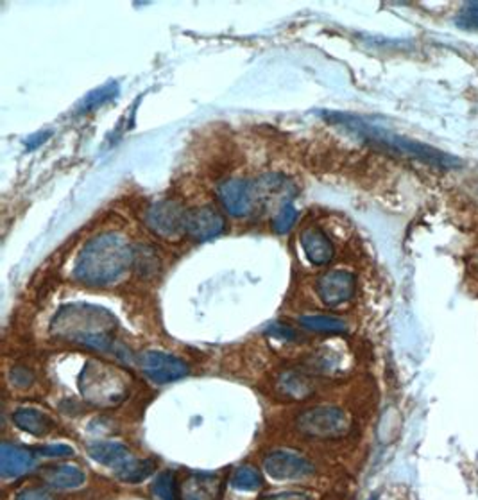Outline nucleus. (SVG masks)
Masks as SVG:
<instances>
[{
  "label": "nucleus",
  "mask_w": 478,
  "mask_h": 500,
  "mask_svg": "<svg viewBox=\"0 0 478 500\" xmlns=\"http://www.w3.org/2000/svg\"><path fill=\"white\" fill-rule=\"evenodd\" d=\"M262 500H312L309 495L305 493H298V491H287V493H278V495H271L266 496Z\"/></svg>",
  "instance_id": "31"
},
{
  "label": "nucleus",
  "mask_w": 478,
  "mask_h": 500,
  "mask_svg": "<svg viewBox=\"0 0 478 500\" xmlns=\"http://www.w3.org/2000/svg\"><path fill=\"white\" fill-rule=\"evenodd\" d=\"M38 455L44 457H69L74 455V448L69 445H45L35 450Z\"/></svg>",
  "instance_id": "26"
},
{
  "label": "nucleus",
  "mask_w": 478,
  "mask_h": 500,
  "mask_svg": "<svg viewBox=\"0 0 478 500\" xmlns=\"http://www.w3.org/2000/svg\"><path fill=\"white\" fill-rule=\"evenodd\" d=\"M44 479L49 486L58 489L79 488L85 482V471L74 464H58L44 471Z\"/></svg>",
  "instance_id": "17"
},
{
  "label": "nucleus",
  "mask_w": 478,
  "mask_h": 500,
  "mask_svg": "<svg viewBox=\"0 0 478 500\" xmlns=\"http://www.w3.org/2000/svg\"><path fill=\"white\" fill-rule=\"evenodd\" d=\"M133 244L119 231H104L88 240L74 264V279L88 288H111L135 266Z\"/></svg>",
  "instance_id": "1"
},
{
  "label": "nucleus",
  "mask_w": 478,
  "mask_h": 500,
  "mask_svg": "<svg viewBox=\"0 0 478 500\" xmlns=\"http://www.w3.org/2000/svg\"><path fill=\"white\" fill-rule=\"evenodd\" d=\"M13 421L17 427H21L22 430H26L33 436H45L53 429V420L47 414H44L42 411L33 409V407H22V409L15 411Z\"/></svg>",
  "instance_id": "18"
},
{
  "label": "nucleus",
  "mask_w": 478,
  "mask_h": 500,
  "mask_svg": "<svg viewBox=\"0 0 478 500\" xmlns=\"http://www.w3.org/2000/svg\"><path fill=\"white\" fill-rule=\"evenodd\" d=\"M300 325L307 330L321 332V334H344L348 330V325L342 320L334 316H325V314L301 316Z\"/></svg>",
  "instance_id": "19"
},
{
  "label": "nucleus",
  "mask_w": 478,
  "mask_h": 500,
  "mask_svg": "<svg viewBox=\"0 0 478 500\" xmlns=\"http://www.w3.org/2000/svg\"><path fill=\"white\" fill-rule=\"evenodd\" d=\"M268 332H269L273 338L282 339V341H287V343H291V341H298V339H300L298 332H296L291 325H282V323H276V325L269 327V329H268Z\"/></svg>",
  "instance_id": "28"
},
{
  "label": "nucleus",
  "mask_w": 478,
  "mask_h": 500,
  "mask_svg": "<svg viewBox=\"0 0 478 500\" xmlns=\"http://www.w3.org/2000/svg\"><path fill=\"white\" fill-rule=\"evenodd\" d=\"M300 242H301L305 257L314 266H326L334 261V255H335L334 244H332L330 237L319 226L305 228L300 235Z\"/></svg>",
  "instance_id": "12"
},
{
  "label": "nucleus",
  "mask_w": 478,
  "mask_h": 500,
  "mask_svg": "<svg viewBox=\"0 0 478 500\" xmlns=\"http://www.w3.org/2000/svg\"><path fill=\"white\" fill-rule=\"evenodd\" d=\"M35 466V454L24 446L4 443L0 448V471L6 479L21 477Z\"/></svg>",
  "instance_id": "13"
},
{
  "label": "nucleus",
  "mask_w": 478,
  "mask_h": 500,
  "mask_svg": "<svg viewBox=\"0 0 478 500\" xmlns=\"http://www.w3.org/2000/svg\"><path fill=\"white\" fill-rule=\"evenodd\" d=\"M140 368L156 384H169L188 373V366L181 359L163 352H145L140 357Z\"/></svg>",
  "instance_id": "9"
},
{
  "label": "nucleus",
  "mask_w": 478,
  "mask_h": 500,
  "mask_svg": "<svg viewBox=\"0 0 478 500\" xmlns=\"http://www.w3.org/2000/svg\"><path fill=\"white\" fill-rule=\"evenodd\" d=\"M253 185H255L257 203L259 201L273 203L294 194V185L282 174H266L260 179H257Z\"/></svg>",
  "instance_id": "15"
},
{
  "label": "nucleus",
  "mask_w": 478,
  "mask_h": 500,
  "mask_svg": "<svg viewBox=\"0 0 478 500\" xmlns=\"http://www.w3.org/2000/svg\"><path fill=\"white\" fill-rule=\"evenodd\" d=\"M88 454H90L97 462L113 468L115 473H119L126 464H129V462L135 459L126 445L115 443V441L94 443V445L88 446Z\"/></svg>",
  "instance_id": "14"
},
{
  "label": "nucleus",
  "mask_w": 478,
  "mask_h": 500,
  "mask_svg": "<svg viewBox=\"0 0 478 500\" xmlns=\"http://www.w3.org/2000/svg\"><path fill=\"white\" fill-rule=\"evenodd\" d=\"M117 94V87L115 85H108L104 87L103 90H97L94 96H90L87 101H85V108L90 110V108H95L99 104H103L106 99L113 97Z\"/></svg>",
  "instance_id": "27"
},
{
  "label": "nucleus",
  "mask_w": 478,
  "mask_h": 500,
  "mask_svg": "<svg viewBox=\"0 0 478 500\" xmlns=\"http://www.w3.org/2000/svg\"><path fill=\"white\" fill-rule=\"evenodd\" d=\"M226 228V219L224 215L210 206H197L188 210L186 215V235L192 237L197 242H204L210 238H215L217 235H220Z\"/></svg>",
  "instance_id": "11"
},
{
  "label": "nucleus",
  "mask_w": 478,
  "mask_h": 500,
  "mask_svg": "<svg viewBox=\"0 0 478 500\" xmlns=\"http://www.w3.org/2000/svg\"><path fill=\"white\" fill-rule=\"evenodd\" d=\"M79 389L87 402L99 407H115L129 395V382L117 368L90 361L79 375Z\"/></svg>",
  "instance_id": "4"
},
{
  "label": "nucleus",
  "mask_w": 478,
  "mask_h": 500,
  "mask_svg": "<svg viewBox=\"0 0 478 500\" xmlns=\"http://www.w3.org/2000/svg\"><path fill=\"white\" fill-rule=\"evenodd\" d=\"M278 389L285 396L300 400V398H305V396H309L312 393V384L307 380L305 375L296 373V371H287V373H284L280 377Z\"/></svg>",
  "instance_id": "20"
},
{
  "label": "nucleus",
  "mask_w": 478,
  "mask_h": 500,
  "mask_svg": "<svg viewBox=\"0 0 478 500\" xmlns=\"http://www.w3.org/2000/svg\"><path fill=\"white\" fill-rule=\"evenodd\" d=\"M218 479L211 473H195L183 486L185 500H217Z\"/></svg>",
  "instance_id": "16"
},
{
  "label": "nucleus",
  "mask_w": 478,
  "mask_h": 500,
  "mask_svg": "<svg viewBox=\"0 0 478 500\" xmlns=\"http://www.w3.org/2000/svg\"><path fill=\"white\" fill-rule=\"evenodd\" d=\"M188 212L174 199H161L152 203L145 212L147 228L160 238L176 242L186 235Z\"/></svg>",
  "instance_id": "6"
},
{
  "label": "nucleus",
  "mask_w": 478,
  "mask_h": 500,
  "mask_svg": "<svg viewBox=\"0 0 478 500\" xmlns=\"http://www.w3.org/2000/svg\"><path fill=\"white\" fill-rule=\"evenodd\" d=\"M264 470L278 480H298L314 473V464L293 450H275L264 457Z\"/></svg>",
  "instance_id": "8"
},
{
  "label": "nucleus",
  "mask_w": 478,
  "mask_h": 500,
  "mask_svg": "<svg viewBox=\"0 0 478 500\" xmlns=\"http://www.w3.org/2000/svg\"><path fill=\"white\" fill-rule=\"evenodd\" d=\"M231 486L238 491H257L262 488V475L253 466H243L233 473Z\"/></svg>",
  "instance_id": "22"
},
{
  "label": "nucleus",
  "mask_w": 478,
  "mask_h": 500,
  "mask_svg": "<svg viewBox=\"0 0 478 500\" xmlns=\"http://www.w3.org/2000/svg\"><path fill=\"white\" fill-rule=\"evenodd\" d=\"M350 418L339 407L321 405L312 407L298 416L296 429L307 436L321 438V439H334L341 438L350 432Z\"/></svg>",
  "instance_id": "5"
},
{
  "label": "nucleus",
  "mask_w": 478,
  "mask_h": 500,
  "mask_svg": "<svg viewBox=\"0 0 478 500\" xmlns=\"http://www.w3.org/2000/svg\"><path fill=\"white\" fill-rule=\"evenodd\" d=\"M156 470V462L152 459H133L129 464H126L117 477L124 482H142L145 480L149 475H152V471Z\"/></svg>",
  "instance_id": "21"
},
{
  "label": "nucleus",
  "mask_w": 478,
  "mask_h": 500,
  "mask_svg": "<svg viewBox=\"0 0 478 500\" xmlns=\"http://www.w3.org/2000/svg\"><path fill=\"white\" fill-rule=\"evenodd\" d=\"M152 491L160 500H179L176 473L170 471V470L161 471L154 480Z\"/></svg>",
  "instance_id": "23"
},
{
  "label": "nucleus",
  "mask_w": 478,
  "mask_h": 500,
  "mask_svg": "<svg viewBox=\"0 0 478 500\" xmlns=\"http://www.w3.org/2000/svg\"><path fill=\"white\" fill-rule=\"evenodd\" d=\"M296 219H298V210H296L291 203H285V204L276 212V215H275V219H273V229H275L276 233H287V231L294 226Z\"/></svg>",
  "instance_id": "24"
},
{
  "label": "nucleus",
  "mask_w": 478,
  "mask_h": 500,
  "mask_svg": "<svg viewBox=\"0 0 478 500\" xmlns=\"http://www.w3.org/2000/svg\"><path fill=\"white\" fill-rule=\"evenodd\" d=\"M12 380H13V384L19 386V388H29V386L35 382V375H33L31 370L22 368V366H17V368H13V371H12Z\"/></svg>",
  "instance_id": "29"
},
{
  "label": "nucleus",
  "mask_w": 478,
  "mask_h": 500,
  "mask_svg": "<svg viewBox=\"0 0 478 500\" xmlns=\"http://www.w3.org/2000/svg\"><path fill=\"white\" fill-rule=\"evenodd\" d=\"M339 119L348 126V129H351L357 135L364 137L366 140H373L375 144H378V146H382V147H385L392 153H398L401 156L419 160L423 163H428V165H432L435 169H442V171L462 167V162L457 156H451V154H448L444 151H439L432 146H426L423 142H416V140L389 133L382 128L369 126V124H366L358 119H351V117H339Z\"/></svg>",
  "instance_id": "3"
},
{
  "label": "nucleus",
  "mask_w": 478,
  "mask_h": 500,
  "mask_svg": "<svg viewBox=\"0 0 478 500\" xmlns=\"http://www.w3.org/2000/svg\"><path fill=\"white\" fill-rule=\"evenodd\" d=\"M455 24L464 31H478V3H467L457 15Z\"/></svg>",
  "instance_id": "25"
},
{
  "label": "nucleus",
  "mask_w": 478,
  "mask_h": 500,
  "mask_svg": "<svg viewBox=\"0 0 478 500\" xmlns=\"http://www.w3.org/2000/svg\"><path fill=\"white\" fill-rule=\"evenodd\" d=\"M51 330L56 338L69 343L108 352L115 348L117 320L103 307L72 304L56 314Z\"/></svg>",
  "instance_id": "2"
},
{
  "label": "nucleus",
  "mask_w": 478,
  "mask_h": 500,
  "mask_svg": "<svg viewBox=\"0 0 478 500\" xmlns=\"http://www.w3.org/2000/svg\"><path fill=\"white\" fill-rule=\"evenodd\" d=\"M17 500H54V498L44 488H28L17 495Z\"/></svg>",
  "instance_id": "30"
},
{
  "label": "nucleus",
  "mask_w": 478,
  "mask_h": 500,
  "mask_svg": "<svg viewBox=\"0 0 478 500\" xmlns=\"http://www.w3.org/2000/svg\"><path fill=\"white\" fill-rule=\"evenodd\" d=\"M357 291V277L344 270H334L323 273L316 280V293L319 300L328 307H339L350 302Z\"/></svg>",
  "instance_id": "7"
},
{
  "label": "nucleus",
  "mask_w": 478,
  "mask_h": 500,
  "mask_svg": "<svg viewBox=\"0 0 478 500\" xmlns=\"http://www.w3.org/2000/svg\"><path fill=\"white\" fill-rule=\"evenodd\" d=\"M218 199L231 215L244 217L257 204L255 185L244 179H227L218 187Z\"/></svg>",
  "instance_id": "10"
}]
</instances>
